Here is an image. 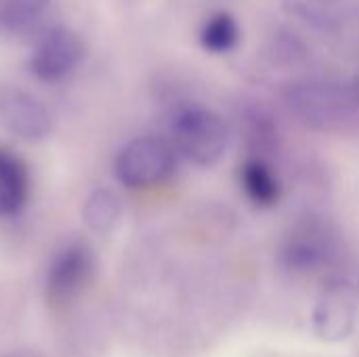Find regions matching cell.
<instances>
[{
    "mask_svg": "<svg viewBox=\"0 0 359 357\" xmlns=\"http://www.w3.org/2000/svg\"><path fill=\"white\" fill-rule=\"evenodd\" d=\"M290 107L307 122L332 128L349 122L359 109V90L341 82L311 80L294 84L288 93Z\"/></svg>",
    "mask_w": 359,
    "mask_h": 357,
    "instance_id": "cell-1",
    "label": "cell"
},
{
    "mask_svg": "<svg viewBox=\"0 0 359 357\" xmlns=\"http://www.w3.org/2000/svg\"><path fill=\"white\" fill-rule=\"evenodd\" d=\"M172 139L177 149L200 166H210L225 154L227 126L206 107H187L172 122Z\"/></svg>",
    "mask_w": 359,
    "mask_h": 357,
    "instance_id": "cell-2",
    "label": "cell"
},
{
    "mask_svg": "<svg viewBox=\"0 0 359 357\" xmlns=\"http://www.w3.org/2000/svg\"><path fill=\"white\" fill-rule=\"evenodd\" d=\"M175 170L172 147L158 137H139L126 143L116 158V177L130 189H149L164 183Z\"/></svg>",
    "mask_w": 359,
    "mask_h": 357,
    "instance_id": "cell-3",
    "label": "cell"
},
{
    "mask_svg": "<svg viewBox=\"0 0 359 357\" xmlns=\"http://www.w3.org/2000/svg\"><path fill=\"white\" fill-rule=\"evenodd\" d=\"M95 271V255L88 244L72 242L63 246L50 261L46 280H44V297L53 309H63L74 303L84 288L88 286Z\"/></svg>",
    "mask_w": 359,
    "mask_h": 357,
    "instance_id": "cell-4",
    "label": "cell"
},
{
    "mask_svg": "<svg viewBox=\"0 0 359 357\" xmlns=\"http://www.w3.org/2000/svg\"><path fill=\"white\" fill-rule=\"evenodd\" d=\"M84 55V40L74 29L57 25L38 38L27 59V69L42 82H59L80 67Z\"/></svg>",
    "mask_w": 359,
    "mask_h": 357,
    "instance_id": "cell-5",
    "label": "cell"
},
{
    "mask_svg": "<svg viewBox=\"0 0 359 357\" xmlns=\"http://www.w3.org/2000/svg\"><path fill=\"white\" fill-rule=\"evenodd\" d=\"M0 126L21 141H42L50 135L53 116L36 95L0 84Z\"/></svg>",
    "mask_w": 359,
    "mask_h": 357,
    "instance_id": "cell-6",
    "label": "cell"
},
{
    "mask_svg": "<svg viewBox=\"0 0 359 357\" xmlns=\"http://www.w3.org/2000/svg\"><path fill=\"white\" fill-rule=\"evenodd\" d=\"M358 301L349 286L334 284L318 301L313 309V328L324 341H343L353 332Z\"/></svg>",
    "mask_w": 359,
    "mask_h": 357,
    "instance_id": "cell-7",
    "label": "cell"
},
{
    "mask_svg": "<svg viewBox=\"0 0 359 357\" xmlns=\"http://www.w3.org/2000/svg\"><path fill=\"white\" fill-rule=\"evenodd\" d=\"M29 181L25 166L11 154L0 149V217L19 213L27 200Z\"/></svg>",
    "mask_w": 359,
    "mask_h": 357,
    "instance_id": "cell-8",
    "label": "cell"
},
{
    "mask_svg": "<svg viewBox=\"0 0 359 357\" xmlns=\"http://www.w3.org/2000/svg\"><path fill=\"white\" fill-rule=\"evenodd\" d=\"M48 6L50 0H0V29L23 36L42 21Z\"/></svg>",
    "mask_w": 359,
    "mask_h": 357,
    "instance_id": "cell-9",
    "label": "cell"
},
{
    "mask_svg": "<svg viewBox=\"0 0 359 357\" xmlns=\"http://www.w3.org/2000/svg\"><path fill=\"white\" fill-rule=\"evenodd\" d=\"M244 191L257 206H273L280 200V183L271 168L261 160H248L240 173Z\"/></svg>",
    "mask_w": 359,
    "mask_h": 357,
    "instance_id": "cell-10",
    "label": "cell"
},
{
    "mask_svg": "<svg viewBox=\"0 0 359 357\" xmlns=\"http://www.w3.org/2000/svg\"><path fill=\"white\" fill-rule=\"evenodd\" d=\"M82 217L86 225L97 234H109L120 219V202L107 189H97L84 202Z\"/></svg>",
    "mask_w": 359,
    "mask_h": 357,
    "instance_id": "cell-11",
    "label": "cell"
},
{
    "mask_svg": "<svg viewBox=\"0 0 359 357\" xmlns=\"http://www.w3.org/2000/svg\"><path fill=\"white\" fill-rule=\"evenodd\" d=\"M200 40L202 46L210 53H229L240 40V25L233 15L217 13L204 23Z\"/></svg>",
    "mask_w": 359,
    "mask_h": 357,
    "instance_id": "cell-12",
    "label": "cell"
},
{
    "mask_svg": "<svg viewBox=\"0 0 359 357\" xmlns=\"http://www.w3.org/2000/svg\"><path fill=\"white\" fill-rule=\"evenodd\" d=\"M284 259H286V263L292 269L311 271L318 265H322V261H324V246L313 236L305 234V236H299V238L290 240V244L286 246Z\"/></svg>",
    "mask_w": 359,
    "mask_h": 357,
    "instance_id": "cell-13",
    "label": "cell"
}]
</instances>
